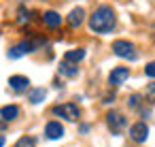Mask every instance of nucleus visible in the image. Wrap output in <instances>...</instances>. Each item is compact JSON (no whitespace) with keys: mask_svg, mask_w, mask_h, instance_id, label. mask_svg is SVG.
Segmentation results:
<instances>
[{"mask_svg":"<svg viewBox=\"0 0 155 147\" xmlns=\"http://www.w3.org/2000/svg\"><path fill=\"white\" fill-rule=\"evenodd\" d=\"M115 24H117V17H115V11L110 9V7H98L94 13H91V17H89V28H91V32H98V34H108V32H113V28H115Z\"/></svg>","mask_w":155,"mask_h":147,"instance_id":"1","label":"nucleus"},{"mask_svg":"<svg viewBox=\"0 0 155 147\" xmlns=\"http://www.w3.org/2000/svg\"><path fill=\"white\" fill-rule=\"evenodd\" d=\"M113 53H115V56H119V58H125V60H136V58H138L134 43L123 41V39H119V41H115V43H113Z\"/></svg>","mask_w":155,"mask_h":147,"instance_id":"2","label":"nucleus"},{"mask_svg":"<svg viewBox=\"0 0 155 147\" xmlns=\"http://www.w3.org/2000/svg\"><path fill=\"white\" fill-rule=\"evenodd\" d=\"M53 115L64 117V119H68V121H77V119L81 117V111H79V107H77L74 102H64V104H55V107H53Z\"/></svg>","mask_w":155,"mask_h":147,"instance_id":"3","label":"nucleus"},{"mask_svg":"<svg viewBox=\"0 0 155 147\" xmlns=\"http://www.w3.org/2000/svg\"><path fill=\"white\" fill-rule=\"evenodd\" d=\"M106 124H108L110 132L119 134V132H121V130L125 128V117H123L121 113H117V111H110V113L106 115Z\"/></svg>","mask_w":155,"mask_h":147,"instance_id":"4","label":"nucleus"},{"mask_svg":"<svg viewBox=\"0 0 155 147\" xmlns=\"http://www.w3.org/2000/svg\"><path fill=\"white\" fill-rule=\"evenodd\" d=\"M127 77H130V68H125V66H117V68H113V73L108 75V83H110L113 87H117V85L125 83Z\"/></svg>","mask_w":155,"mask_h":147,"instance_id":"5","label":"nucleus"},{"mask_svg":"<svg viewBox=\"0 0 155 147\" xmlns=\"http://www.w3.org/2000/svg\"><path fill=\"white\" fill-rule=\"evenodd\" d=\"M130 136H132V141H136V143H144L147 136H149V126H147L144 121H136V124L130 128Z\"/></svg>","mask_w":155,"mask_h":147,"instance_id":"6","label":"nucleus"},{"mask_svg":"<svg viewBox=\"0 0 155 147\" xmlns=\"http://www.w3.org/2000/svg\"><path fill=\"white\" fill-rule=\"evenodd\" d=\"M34 49H36V47H34V43H32V41H21L19 45H15V47L9 51V58L17 60V58H21V56L30 53V51H34Z\"/></svg>","mask_w":155,"mask_h":147,"instance_id":"7","label":"nucleus"},{"mask_svg":"<svg viewBox=\"0 0 155 147\" xmlns=\"http://www.w3.org/2000/svg\"><path fill=\"white\" fill-rule=\"evenodd\" d=\"M45 136L51 138V141L62 138V136H64V126H62L60 121H49V124L45 126Z\"/></svg>","mask_w":155,"mask_h":147,"instance_id":"8","label":"nucleus"},{"mask_svg":"<svg viewBox=\"0 0 155 147\" xmlns=\"http://www.w3.org/2000/svg\"><path fill=\"white\" fill-rule=\"evenodd\" d=\"M9 85H11V90L21 92V90H28L30 79H28V77H24V75H13V77L9 79Z\"/></svg>","mask_w":155,"mask_h":147,"instance_id":"9","label":"nucleus"},{"mask_svg":"<svg viewBox=\"0 0 155 147\" xmlns=\"http://www.w3.org/2000/svg\"><path fill=\"white\" fill-rule=\"evenodd\" d=\"M83 19H85V11H83L81 7H77V9H72L70 15H68V26H70V28H79V26L83 24Z\"/></svg>","mask_w":155,"mask_h":147,"instance_id":"10","label":"nucleus"},{"mask_svg":"<svg viewBox=\"0 0 155 147\" xmlns=\"http://www.w3.org/2000/svg\"><path fill=\"white\" fill-rule=\"evenodd\" d=\"M0 115H2L5 121H13V119H17V115H19V107H17V104H7V107L0 109Z\"/></svg>","mask_w":155,"mask_h":147,"instance_id":"11","label":"nucleus"},{"mask_svg":"<svg viewBox=\"0 0 155 147\" xmlns=\"http://www.w3.org/2000/svg\"><path fill=\"white\" fill-rule=\"evenodd\" d=\"M43 22H45L49 28H58V26L62 24V15H58L55 11H47V13L43 15Z\"/></svg>","mask_w":155,"mask_h":147,"instance_id":"12","label":"nucleus"},{"mask_svg":"<svg viewBox=\"0 0 155 147\" xmlns=\"http://www.w3.org/2000/svg\"><path fill=\"white\" fill-rule=\"evenodd\" d=\"M60 75H64V77H77V75H79V68H77L72 62L64 60L62 66H60Z\"/></svg>","mask_w":155,"mask_h":147,"instance_id":"13","label":"nucleus"},{"mask_svg":"<svg viewBox=\"0 0 155 147\" xmlns=\"http://www.w3.org/2000/svg\"><path fill=\"white\" fill-rule=\"evenodd\" d=\"M85 58V49H70V51H66V56H64V60H68V62H81Z\"/></svg>","mask_w":155,"mask_h":147,"instance_id":"14","label":"nucleus"},{"mask_svg":"<svg viewBox=\"0 0 155 147\" xmlns=\"http://www.w3.org/2000/svg\"><path fill=\"white\" fill-rule=\"evenodd\" d=\"M45 96H47V92H45L43 87H36V90H32V92H30L28 100H30L32 104H38V102H43V100H45Z\"/></svg>","mask_w":155,"mask_h":147,"instance_id":"15","label":"nucleus"},{"mask_svg":"<svg viewBox=\"0 0 155 147\" xmlns=\"http://www.w3.org/2000/svg\"><path fill=\"white\" fill-rule=\"evenodd\" d=\"M15 147H36V141H34L32 136H21V138L15 143Z\"/></svg>","mask_w":155,"mask_h":147,"instance_id":"16","label":"nucleus"},{"mask_svg":"<svg viewBox=\"0 0 155 147\" xmlns=\"http://www.w3.org/2000/svg\"><path fill=\"white\" fill-rule=\"evenodd\" d=\"M147 100L149 102H155V83H149L147 85Z\"/></svg>","mask_w":155,"mask_h":147,"instance_id":"17","label":"nucleus"},{"mask_svg":"<svg viewBox=\"0 0 155 147\" xmlns=\"http://www.w3.org/2000/svg\"><path fill=\"white\" fill-rule=\"evenodd\" d=\"M144 75H147V77H155V62H149V64L144 66Z\"/></svg>","mask_w":155,"mask_h":147,"instance_id":"18","label":"nucleus"},{"mask_svg":"<svg viewBox=\"0 0 155 147\" xmlns=\"http://www.w3.org/2000/svg\"><path fill=\"white\" fill-rule=\"evenodd\" d=\"M127 102H130V107H138V104H140V96H136V94H132Z\"/></svg>","mask_w":155,"mask_h":147,"instance_id":"19","label":"nucleus"},{"mask_svg":"<svg viewBox=\"0 0 155 147\" xmlns=\"http://www.w3.org/2000/svg\"><path fill=\"white\" fill-rule=\"evenodd\" d=\"M5 145V134H0V147Z\"/></svg>","mask_w":155,"mask_h":147,"instance_id":"20","label":"nucleus"},{"mask_svg":"<svg viewBox=\"0 0 155 147\" xmlns=\"http://www.w3.org/2000/svg\"><path fill=\"white\" fill-rule=\"evenodd\" d=\"M2 128H5V124H2V121H0V130H2Z\"/></svg>","mask_w":155,"mask_h":147,"instance_id":"21","label":"nucleus"}]
</instances>
